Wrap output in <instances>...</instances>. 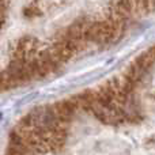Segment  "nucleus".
<instances>
[{"label":"nucleus","instance_id":"20e7f679","mask_svg":"<svg viewBox=\"0 0 155 155\" xmlns=\"http://www.w3.org/2000/svg\"><path fill=\"white\" fill-rule=\"evenodd\" d=\"M52 106H53L59 120L61 121L65 127H68V124L71 123V120L74 118V114H75L78 110L76 105L74 104L72 99H64V101L54 102Z\"/></svg>","mask_w":155,"mask_h":155},{"label":"nucleus","instance_id":"f257e3e1","mask_svg":"<svg viewBox=\"0 0 155 155\" xmlns=\"http://www.w3.org/2000/svg\"><path fill=\"white\" fill-rule=\"evenodd\" d=\"M26 118L33 127L38 129L67 135V127L59 120L52 105H42V106L34 107L26 114Z\"/></svg>","mask_w":155,"mask_h":155},{"label":"nucleus","instance_id":"7ed1b4c3","mask_svg":"<svg viewBox=\"0 0 155 155\" xmlns=\"http://www.w3.org/2000/svg\"><path fill=\"white\" fill-rule=\"evenodd\" d=\"M38 54V49H37V40L34 37L30 35H23L18 40L16 46L14 48V60H27L34 59Z\"/></svg>","mask_w":155,"mask_h":155},{"label":"nucleus","instance_id":"f03ea898","mask_svg":"<svg viewBox=\"0 0 155 155\" xmlns=\"http://www.w3.org/2000/svg\"><path fill=\"white\" fill-rule=\"evenodd\" d=\"M118 27L112 25L109 21L87 22L84 30V38L87 42H94L97 45H107L113 42L118 35Z\"/></svg>","mask_w":155,"mask_h":155}]
</instances>
